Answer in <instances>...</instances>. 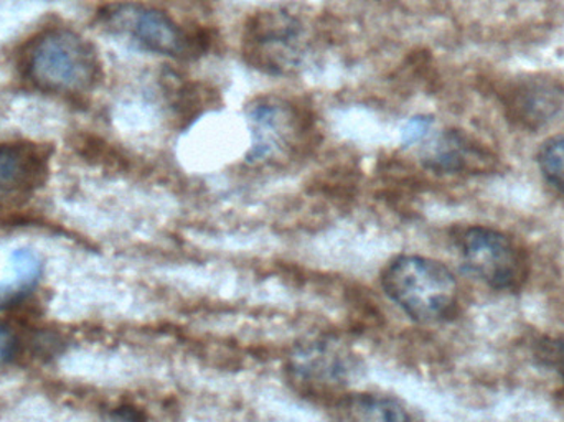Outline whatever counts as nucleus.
I'll return each mask as SVG.
<instances>
[{"label": "nucleus", "instance_id": "nucleus-1", "mask_svg": "<svg viewBox=\"0 0 564 422\" xmlns=\"http://www.w3.org/2000/svg\"><path fill=\"white\" fill-rule=\"evenodd\" d=\"M25 75L36 88L56 95H82L99 79V59L88 40L68 29L36 36L25 50Z\"/></svg>", "mask_w": 564, "mask_h": 422}, {"label": "nucleus", "instance_id": "nucleus-2", "mask_svg": "<svg viewBox=\"0 0 564 422\" xmlns=\"http://www.w3.org/2000/svg\"><path fill=\"white\" fill-rule=\"evenodd\" d=\"M381 285L388 297L417 322H434L451 314L457 302L453 272L423 256H400L384 268Z\"/></svg>", "mask_w": 564, "mask_h": 422}, {"label": "nucleus", "instance_id": "nucleus-3", "mask_svg": "<svg viewBox=\"0 0 564 422\" xmlns=\"http://www.w3.org/2000/svg\"><path fill=\"white\" fill-rule=\"evenodd\" d=\"M360 374L358 355L334 338H315L295 345L285 364L289 383L299 393L312 398L341 393Z\"/></svg>", "mask_w": 564, "mask_h": 422}, {"label": "nucleus", "instance_id": "nucleus-4", "mask_svg": "<svg viewBox=\"0 0 564 422\" xmlns=\"http://www.w3.org/2000/svg\"><path fill=\"white\" fill-rule=\"evenodd\" d=\"M102 23L111 32L128 36L149 52L159 55L187 56L191 39L161 10L139 3H118L101 12Z\"/></svg>", "mask_w": 564, "mask_h": 422}, {"label": "nucleus", "instance_id": "nucleus-5", "mask_svg": "<svg viewBox=\"0 0 564 422\" xmlns=\"http://www.w3.org/2000/svg\"><path fill=\"white\" fill-rule=\"evenodd\" d=\"M464 264L496 289H512L525 279V261L512 239L489 228L467 229L460 239Z\"/></svg>", "mask_w": 564, "mask_h": 422}, {"label": "nucleus", "instance_id": "nucleus-6", "mask_svg": "<svg viewBox=\"0 0 564 422\" xmlns=\"http://www.w3.org/2000/svg\"><path fill=\"white\" fill-rule=\"evenodd\" d=\"M48 155L29 142L0 145V208L22 204L46 181Z\"/></svg>", "mask_w": 564, "mask_h": 422}, {"label": "nucleus", "instance_id": "nucleus-7", "mask_svg": "<svg viewBox=\"0 0 564 422\" xmlns=\"http://www.w3.org/2000/svg\"><path fill=\"white\" fill-rule=\"evenodd\" d=\"M334 422H411V418L394 398L358 393L337 401Z\"/></svg>", "mask_w": 564, "mask_h": 422}, {"label": "nucleus", "instance_id": "nucleus-8", "mask_svg": "<svg viewBox=\"0 0 564 422\" xmlns=\"http://www.w3.org/2000/svg\"><path fill=\"white\" fill-rule=\"evenodd\" d=\"M564 91L556 83L532 82L517 91L513 111L527 126H542L562 109Z\"/></svg>", "mask_w": 564, "mask_h": 422}, {"label": "nucleus", "instance_id": "nucleus-9", "mask_svg": "<svg viewBox=\"0 0 564 422\" xmlns=\"http://www.w3.org/2000/svg\"><path fill=\"white\" fill-rule=\"evenodd\" d=\"M253 126V148L250 161L270 158L288 138V119L278 106L261 105L250 116Z\"/></svg>", "mask_w": 564, "mask_h": 422}, {"label": "nucleus", "instance_id": "nucleus-10", "mask_svg": "<svg viewBox=\"0 0 564 422\" xmlns=\"http://www.w3.org/2000/svg\"><path fill=\"white\" fill-rule=\"evenodd\" d=\"M479 152L474 151L460 136L446 134L431 152L430 165L437 171L457 172L473 164Z\"/></svg>", "mask_w": 564, "mask_h": 422}, {"label": "nucleus", "instance_id": "nucleus-11", "mask_svg": "<svg viewBox=\"0 0 564 422\" xmlns=\"http://www.w3.org/2000/svg\"><path fill=\"white\" fill-rule=\"evenodd\" d=\"M539 162L546 181L564 195V136L550 139L543 144Z\"/></svg>", "mask_w": 564, "mask_h": 422}, {"label": "nucleus", "instance_id": "nucleus-12", "mask_svg": "<svg viewBox=\"0 0 564 422\" xmlns=\"http://www.w3.org/2000/svg\"><path fill=\"white\" fill-rule=\"evenodd\" d=\"M20 351H22V342L19 334L7 322L0 321V368L15 361Z\"/></svg>", "mask_w": 564, "mask_h": 422}, {"label": "nucleus", "instance_id": "nucleus-13", "mask_svg": "<svg viewBox=\"0 0 564 422\" xmlns=\"http://www.w3.org/2000/svg\"><path fill=\"white\" fill-rule=\"evenodd\" d=\"M431 121L430 119L416 118L406 126L403 132V139L406 144L411 142L420 141L426 132L430 131Z\"/></svg>", "mask_w": 564, "mask_h": 422}, {"label": "nucleus", "instance_id": "nucleus-14", "mask_svg": "<svg viewBox=\"0 0 564 422\" xmlns=\"http://www.w3.org/2000/svg\"><path fill=\"white\" fill-rule=\"evenodd\" d=\"M115 422H145V420L134 408H121L115 413Z\"/></svg>", "mask_w": 564, "mask_h": 422}]
</instances>
